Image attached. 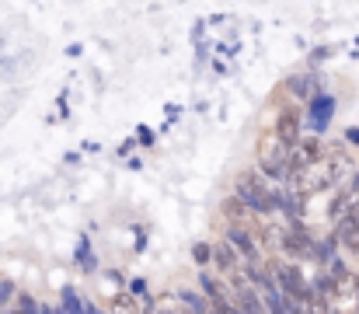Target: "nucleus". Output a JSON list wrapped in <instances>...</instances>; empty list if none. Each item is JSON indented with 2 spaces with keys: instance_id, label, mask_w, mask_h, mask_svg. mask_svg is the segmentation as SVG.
Here are the masks:
<instances>
[{
  "instance_id": "9d476101",
  "label": "nucleus",
  "mask_w": 359,
  "mask_h": 314,
  "mask_svg": "<svg viewBox=\"0 0 359 314\" xmlns=\"http://www.w3.org/2000/svg\"><path fill=\"white\" fill-rule=\"evenodd\" d=\"M11 297H14V283H0V308H7V304H14Z\"/></svg>"
},
{
  "instance_id": "6e6552de",
  "label": "nucleus",
  "mask_w": 359,
  "mask_h": 314,
  "mask_svg": "<svg viewBox=\"0 0 359 314\" xmlns=\"http://www.w3.org/2000/svg\"><path fill=\"white\" fill-rule=\"evenodd\" d=\"M217 266H220V273L227 276V273H238V269H244V262H241L238 248H231V241H224V244H217Z\"/></svg>"
},
{
  "instance_id": "9b49d317",
  "label": "nucleus",
  "mask_w": 359,
  "mask_h": 314,
  "mask_svg": "<svg viewBox=\"0 0 359 314\" xmlns=\"http://www.w3.org/2000/svg\"><path fill=\"white\" fill-rule=\"evenodd\" d=\"M63 314H84V308L77 304V297H74V294H67V304H63Z\"/></svg>"
},
{
  "instance_id": "0eeeda50",
  "label": "nucleus",
  "mask_w": 359,
  "mask_h": 314,
  "mask_svg": "<svg viewBox=\"0 0 359 314\" xmlns=\"http://www.w3.org/2000/svg\"><path fill=\"white\" fill-rule=\"evenodd\" d=\"M332 112H335V102H332L328 95H314V98H311V129L321 133V129L328 126Z\"/></svg>"
},
{
  "instance_id": "20e7f679",
  "label": "nucleus",
  "mask_w": 359,
  "mask_h": 314,
  "mask_svg": "<svg viewBox=\"0 0 359 314\" xmlns=\"http://www.w3.org/2000/svg\"><path fill=\"white\" fill-rule=\"evenodd\" d=\"M276 133H279V136H283L290 147L304 140V119H300V108H297V105H283V108H279Z\"/></svg>"
},
{
  "instance_id": "39448f33",
  "label": "nucleus",
  "mask_w": 359,
  "mask_h": 314,
  "mask_svg": "<svg viewBox=\"0 0 359 314\" xmlns=\"http://www.w3.org/2000/svg\"><path fill=\"white\" fill-rule=\"evenodd\" d=\"M227 241L238 248V255L241 259H248V262H262V255H258V244H255V237L241 227L238 220L234 223H227Z\"/></svg>"
},
{
  "instance_id": "2eb2a0df",
  "label": "nucleus",
  "mask_w": 359,
  "mask_h": 314,
  "mask_svg": "<svg viewBox=\"0 0 359 314\" xmlns=\"http://www.w3.org/2000/svg\"><path fill=\"white\" fill-rule=\"evenodd\" d=\"M11 314H28V311H11Z\"/></svg>"
},
{
  "instance_id": "7ed1b4c3",
  "label": "nucleus",
  "mask_w": 359,
  "mask_h": 314,
  "mask_svg": "<svg viewBox=\"0 0 359 314\" xmlns=\"http://www.w3.org/2000/svg\"><path fill=\"white\" fill-rule=\"evenodd\" d=\"M269 273H272L276 287H279L286 297H293L297 304H311V301H318V297H314V290L304 283V276H300V269H297V266H272Z\"/></svg>"
},
{
  "instance_id": "4468645a",
  "label": "nucleus",
  "mask_w": 359,
  "mask_h": 314,
  "mask_svg": "<svg viewBox=\"0 0 359 314\" xmlns=\"http://www.w3.org/2000/svg\"><path fill=\"white\" fill-rule=\"evenodd\" d=\"M353 189H359V175H356V182H353Z\"/></svg>"
},
{
  "instance_id": "f257e3e1",
  "label": "nucleus",
  "mask_w": 359,
  "mask_h": 314,
  "mask_svg": "<svg viewBox=\"0 0 359 314\" xmlns=\"http://www.w3.org/2000/svg\"><path fill=\"white\" fill-rule=\"evenodd\" d=\"M234 199L244 203L251 213L265 216V213H272V209H276L279 189H272V185H269V178H265L262 171H244V175L238 178V185H234Z\"/></svg>"
},
{
  "instance_id": "423d86ee",
  "label": "nucleus",
  "mask_w": 359,
  "mask_h": 314,
  "mask_svg": "<svg viewBox=\"0 0 359 314\" xmlns=\"http://www.w3.org/2000/svg\"><path fill=\"white\" fill-rule=\"evenodd\" d=\"M335 241L349 251H359V213H346L339 220V230H335Z\"/></svg>"
},
{
  "instance_id": "f03ea898",
  "label": "nucleus",
  "mask_w": 359,
  "mask_h": 314,
  "mask_svg": "<svg viewBox=\"0 0 359 314\" xmlns=\"http://www.w3.org/2000/svg\"><path fill=\"white\" fill-rule=\"evenodd\" d=\"M258 171L272 182H286L290 175V143L276 129H269L258 143Z\"/></svg>"
},
{
  "instance_id": "1a4fd4ad",
  "label": "nucleus",
  "mask_w": 359,
  "mask_h": 314,
  "mask_svg": "<svg viewBox=\"0 0 359 314\" xmlns=\"http://www.w3.org/2000/svg\"><path fill=\"white\" fill-rule=\"evenodd\" d=\"M290 95H297V98H304V102H311L314 95H318V77L314 74H300V77H290Z\"/></svg>"
},
{
  "instance_id": "ddd939ff",
  "label": "nucleus",
  "mask_w": 359,
  "mask_h": 314,
  "mask_svg": "<svg viewBox=\"0 0 359 314\" xmlns=\"http://www.w3.org/2000/svg\"><path fill=\"white\" fill-rule=\"evenodd\" d=\"M349 140H353V143H359V129H349Z\"/></svg>"
},
{
  "instance_id": "f8f14e48",
  "label": "nucleus",
  "mask_w": 359,
  "mask_h": 314,
  "mask_svg": "<svg viewBox=\"0 0 359 314\" xmlns=\"http://www.w3.org/2000/svg\"><path fill=\"white\" fill-rule=\"evenodd\" d=\"M192 255H196V262H210V255H213V251H210V244H196V248H192Z\"/></svg>"
}]
</instances>
